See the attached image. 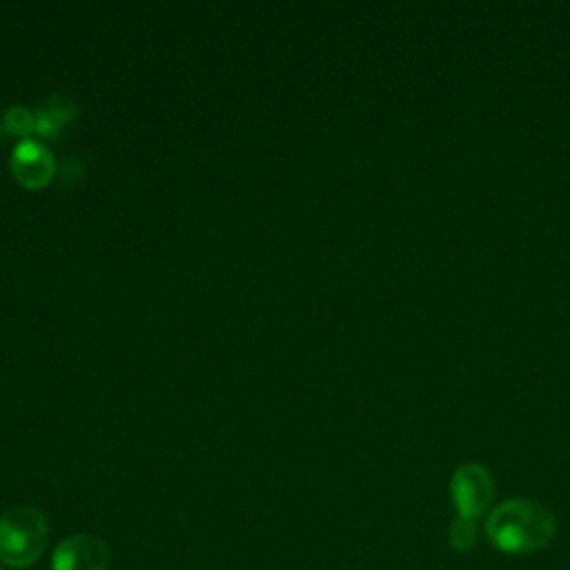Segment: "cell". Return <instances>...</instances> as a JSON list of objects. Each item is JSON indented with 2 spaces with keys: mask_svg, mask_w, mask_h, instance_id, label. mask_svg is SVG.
Instances as JSON below:
<instances>
[{
  "mask_svg": "<svg viewBox=\"0 0 570 570\" xmlns=\"http://www.w3.org/2000/svg\"><path fill=\"white\" fill-rule=\"evenodd\" d=\"M11 171L22 185L40 187L49 180V176L53 171V163H51V156L47 149H42L33 140H24L13 154Z\"/></svg>",
  "mask_w": 570,
  "mask_h": 570,
  "instance_id": "5b68a950",
  "label": "cell"
},
{
  "mask_svg": "<svg viewBox=\"0 0 570 570\" xmlns=\"http://www.w3.org/2000/svg\"><path fill=\"white\" fill-rule=\"evenodd\" d=\"M47 546V519L33 505H13L0 514V561L27 568Z\"/></svg>",
  "mask_w": 570,
  "mask_h": 570,
  "instance_id": "7a4b0ae2",
  "label": "cell"
},
{
  "mask_svg": "<svg viewBox=\"0 0 570 570\" xmlns=\"http://www.w3.org/2000/svg\"><path fill=\"white\" fill-rule=\"evenodd\" d=\"M488 537L503 552H532L554 537L552 512L528 499H510L488 517Z\"/></svg>",
  "mask_w": 570,
  "mask_h": 570,
  "instance_id": "6da1fadb",
  "label": "cell"
},
{
  "mask_svg": "<svg viewBox=\"0 0 570 570\" xmlns=\"http://www.w3.org/2000/svg\"><path fill=\"white\" fill-rule=\"evenodd\" d=\"M474 523L470 519H456L452 530H450V543L456 548V550H468L472 543H474Z\"/></svg>",
  "mask_w": 570,
  "mask_h": 570,
  "instance_id": "8992f818",
  "label": "cell"
},
{
  "mask_svg": "<svg viewBox=\"0 0 570 570\" xmlns=\"http://www.w3.org/2000/svg\"><path fill=\"white\" fill-rule=\"evenodd\" d=\"M450 492L459 510V517L474 521L492 503L494 483L490 472L483 465L465 463L452 474Z\"/></svg>",
  "mask_w": 570,
  "mask_h": 570,
  "instance_id": "3957f363",
  "label": "cell"
},
{
  "mask_svg": "<svg viewBox=\"0 0 570 570\" xmlns=\"http://www.w3.org/2000/svg\"><path fill=\"white\" fill-rule=\"evenodd\" d=\"M0 570H2V568H0Z\"/></svg>",
  "mask_w": 570,
  "mask_h": 570,
  "instance_id": "52a82bcc",
  "label": "cell"
},
{
  "mask_svg": "<svg viewBox=\"0 0 570 570\" xmlns=\"http://www.w3.org/2000/svg\"><path fill=\"white\" fill-rule=\"evenodd\" d=\"M111 552L94 534H71L60 541L51 557V570H107Z\"/></svg>",
  "mask_w": 570,
  "mask_h": 570,
  "instance_id": "277c9868",
  "label": "cell"
}]
</instances>
